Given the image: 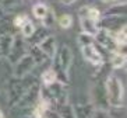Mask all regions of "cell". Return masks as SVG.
Masks as SVG:
<instances>
[{
  "mask_svg": "<svg viewBox=\"0 0 127 118\" xmlns=\"http://www.w3.org/2000/svg\"><path fill=\"white\" fill-rule=\"evenodd\" d=\"M108 62H109V65H110L112 69H122L126 66V55L115 51V52L110 53Z\"/></svg>",
  "mask_w": 127,
  "mask_h": 118,
  "instance_id": "ac0fdd59",
  "label": "cell"
},
{
  "mask_svg": "<svg viewBox=\"0 0 127 118\" xmlns=\"http://www.w3.org/2000/svg\"><path fill=\"white\" fill-rule=\"evenodd\" d=\"M35 66L36 65H35L32 56L27 52L20 61H17L14 63V68H13L11 75L15 76V77H23V76H25V75H28V73H32V70L35 69Z\"/></svg>",
  "mask_w": 127,
  "mask_h": 118,
  "instance_id": "ba28073f",
  "label": "cell"
},
{
  "mask_svg": "<svg viewBox=\"0 0 127 118\" xmlns=\"http://www.w3.org/2000/svg\"><path fill=\"white\" fill-rule=\"evenodd\" d=\"M80 25H81V30L82 32H87V34H91L95 37V34L98 32V23L96 21H94L91 18H87V17H82L80 18Z\"/></svg>",
  "mask_w": 127,
  "mask_h": 118,
  "instance_id": "e0dca14e",
  "label": "cell"
},
{
  "mask_svg": "<svg viewBox=\"0 0 127 118\" xmlns=\"http://www.w3.org/2000/svg\"><path fill=\"white\" fill-rule=\"evenodd\" d=\"M52 66L50 68L56 72L57 80L64 84H68V69L73 63V52L68 45H62L57 48L55 56L50 59Z\"/></svg>",
  "mask_w": 127,
  "mask_h": 118,
  "instance_id": "7a4b0ae2",
  "label": "cell"
},
{
  "mask_svg": "<svg viewBox=\"0 0 127 118\" xmlns=\"http://www.w3.org/2000/svg\"><path fill=\"white\" fill-rule=\"evenodd\" d=\"M101 1H103V3H113L115 0H101Z\"/></svg>",
  "mask_w": 127,
  "mask_h": 118,
  "instance_id": "836d02e7",
  "label": "cell"
},
{
  "mask_svg": "<svg viewBox=\"0 0 127 118\" xmlns=\"http://www.w3.org/2000/svg\"><path fill=\"white\" fill-rule=\"evenodd\" d=\"M48 10H49V6L48 4H45V3H38V4H35L34 7H32V14H34V17L36 20H39L41 21L43 17H45V14L48 13Z\"/></svg>",
  "mask_w": 127,
  "mask_h": 118,
  "instance_id": "cb8c5ba5",
  "label": "cell"
},
{
  "mask_svg": "<svg viewBox=\"0 0 127 118\" xmlns=\"http://www.w3.org/2000/svg\"><path fill=\"white\" fill-rule=\"evenodd\" d=\"M77 42H78L80 46L91 45V44H94V42H95V38H94V35H91V34L81 32V34H78V37H77Z\"/></svg>",
  "mask_w": 127,
  "mask_h": 118,
  "instance_id": "4316f807",
  "label": "cell"
},
{
  "mask_svg": "<svg viewBox=\"0 0 127 118\" xmlns=\"http://www.w3.org/2000/svg\"><path fill=\"white\" fill-rule=\"evenodd\" d=\"M43 118H62L59 115V113L56 111V108H50V110H48L45 113V117Z\"/></svg>",
  "mask_w": 127,
  "mask_h": 118,
  "instance_id": "f546056e",
  "label": "cell"
},
{
  "mask_svg": "<svg viewBox=\"0 0 127 118\" xmlns=\"http://www.w3.org/2000/svg\"><path fill=\"white\" fill-rule=\"evenodd\" d=\"M20 118H35L34 115H31V114H24V115H21Z\"/></svg>",
  "mask_w": 127,
  "mask_h": 118,
  "instance_id": "1f68e13d",
  "label": "cell"
},
{
  "mask_svg": "<svg viewBox=\"0 0 127 118\" xmlns=\"http://www.w3.org/2000/svg\"><path fill=\"white\" fill-rule=\"evenodd\" d=\"M0 1H1V0H0Z\"/></svg>",
  "mask_w": 127,
  "mask_h": 118,
  "instance_id": "d590c367",
  "label": "cell"
},
{
  "mask_svg": "<svg viewBox=\"0 0 127 118\" xmlns=\"http://www.w3.org/2000/svg\"><path fill=\"white\" fill-rule=\"evenodd\" d=\"M78 17L82 18V17H87V18H91L94 21H99L101 18V11H99V8H96L95 6H82L81 8L78 10Z\"/></svg>",
  "mask_w": 127,
  "mask_h": 118,
  "instance_id": "9a60e30c",
  "label": "cell"
},
{
  "mask_svg": "<svg viewBox=\"0 0 127 118\" xmlns=\"http://www.w3.org/2000/svg\"><path fill=\"white\" fill-rule=\"evenodd\" d=\"M127 13V6L122 3H115L110 7H108L103 13H101L102 15H126Z\"/></svg>",
  "mask_w": 127,
  "mask_h": 118,
  "instance_id": "d6986e66",
  "label": "cell"
},
{
  "mask_svg": "<svg viewBox=\"0 0 127 118\" xmlns=\"http://www.w3.org/2000/svg\"><path fill=\"white\" fill-rule=\"evenodd\" d=\"M35 24L32 23V21H31V20H28V21H27L25 24H24L23 27H21V28H20V35H21V37H23V38H30L31 35H32V32H34V30H35Z\"/></svg>",
  "mask_w": 127,
  "mask_h": 118,
  "instance_id": "484cf974",
  "label": "cell"
},
{
  "mask_svg": "<svg viewBox=\"0 0 127 118\" xmlns=\"http://www.w3.org/2000/svg\"><path fill=\"white\" fill-rule=\"evenodd\" d=\"M126 27V15H102L98 21V28H105L108 31H117Z\"/></svg>",
  "mask_w": 127,
  "mask_h": 118,
  "instance_id": "52a82bcc",
  "label": "cell"
},
{
  "mask_svg": "<svg viewBox=\"0 0 127 118\" xmlns=\"http://www.w3.org/2000/svg\"><path fill=\"white\" fill-rule=\"evenodd\" d=\"M67 84L62 83L59 80L53 82V83L48 84H41L39 87V99H43L53 106V108H56V106L68 101V94H67Z\"/></svg>",
  "mask_w": 127,
  "mask_h": 118,
  "instance_id": "3957f363",
  "label": "cell"
},
{
  "mask_svg": "<svg viewBox=\"0 0 127 118\" xmlns=\"http://www.w3.org/2000/svg\"><path fill=\"white\" fill-rule=\"evenodd\" d=\"M91 118H110L108 110H103V108H95L91 115Z\"/></svg>",
  "mask_w": 127,
  "mask_h": 118,
  "instance_id": "f1b7e54d",
  "label": "cell"
},
{
  "mask_svg": "<svg viewBox=\"0 0 127 118\" xmlns=\"http://www.w3.org/2000/svg\"><path fill=\"white\" fill-rule=\"evenodd\" d=\"M35 83H39V82H38V79L32 73H28V75H25L23 77H15L11 75L10 79L7 80V89H8L7 104H8V107L13 108L20 101V99L23 97L24 93Z\"/></svg>",
  "mask_w": 127,
  "mask_h": 118,
  "instance_id": "6da1fadb",
  "label": "cell"
},
{
  "mask_svg": "<svg viewBox=\"0 0 127 118\" xmlns=\"http://www.w3.org/2000/svg\"><path fill=\"white\" fill-rule=\"evenodd\" d=\"M56 111L59 113V115L62 118H75L74 108H73L71 104H68V101L67 103H63V104L56 106Z\"/></svg>",
  "mask_w": 127,
  "mask_h": 118,
  "instance_id": "ffe728a7",
  "label": "cell"
},
{
  "mask_svg": "<svg viewBox=\"0 0 127 118\" xmlns=\"http://www.w3.org/2000/svg\"><path fill=\"white\" fill-rule=\"evenodd\" d=\"M56 80H57L56 72H55L52 68L46 69V70H43V72L41 73V84L48 86V84L53 83V82H56Z\"/></svg>",
  "mask_w": 127,
  "mask_h": 118,
  "instance_id": "44dd1931",
  "label": "cell"
},
{
  "mask_svg": "<svg viewBox=\"0 0 127 118\" xmlns=\"http://www.w3.org/2000/svg\"><path fill=\"white\" fill-rule=\"evenodd\" d=\"M28 53L32 56V59H34V62H35V65H36V66L43 65L45 62L50 61V59L46 56V53L43 52V51H42L38 45H30V46H28Z\"/></svg>",
  "mask_w": 127,
  "mask_h": 118,
  "instance_id": "5bb4252c",
  "label": "cell"
},
{
  "mask_svg": "<svg viewBox=\"0 0 127 118\" xmlns=\"http://www.w3.org/2000/svg\"><path fill=\"white\" fill-rule=\"evenodd\" d=\"M115 3H122V4H127V0H115Z\"/></svg>",
  "mask_w": 127,
  "mask_h": 118,
  "instance_id": "d6a6232c",
  "label": "cell"
},
{
  "mask_svg": "<svg viewBox=\"0 0 127 118\" xmlns=\"http://www.w3.org/2000/svg\"><path fill=\"white\" fill-rule=\"evenodd\" d=\"M77 0H66L64 1V6H70V4H73V3H75Z\"/></svg>",
  "mask_w": 127,
  "mask_h": 118,
  "instance_id": "4dcf8cb0",
  "label": "cell"
},
{
  "mask_svg": "<svg viewBox=\"0 0 127 118\" xmlns=\"http://www.w3.org/2000/svg\"><path fill=\"white\" fill-rule=\"evenodd\" d=\"M73 108H74L75 118H91L94 110H95V106L92 103H85V104L74 106Z\"/></svg>",
  "mask_w": 127,
  "mask_h": 118,
  "instance_id": "2e32d148",
  "label": "cell"
},
{
  "mask_svg": "<svg viewBox=\"0 0 127 118\" xmlns=\"http://www.w3.org/2000/svg\"><path fill=\"white\" fill-rule=\"evenodd\" d=\"M14 35L11 32H4L0 34V58H7L8 52L11 49Z\"/></svg>",
  "mask_w": 127,
  "mask_h": 118,
  "instance_id": "4fadbf2b",
  "label": "cell"
},
{
  "mask_svg": "<svg viewBox=\"0 0 127 118\" xmlns=\"http://www.w3.org/2000/svg\"><path fill=\"white\" fill-rule=\"evenodd\" d=\"M0 118H4V113L1 110H0Z\"/></svg>",
  "mask_w": 127,
  "mask_h": 118,
  "instance_id": "e575fe53",
  "label": "cell"
},
{
  "mask_svg": "<svg viewBox=\"0 0 127 118\" xmlns=\"http://www.w3.org/2000/svg\"><path fill=\"white\" fill-rule=\"evenodd\" d=\"M56 23L62 30H68V28H71L74 20H73V15L71 14H62V15H59V18L56 20Z\"/></svg>",
  "mask_w": 127,
  "mask_h": 118,
  "instance_id": "7402d4cb",
  "label": "cell"
},
{
  "mask_svg": "<svg viewBox=\"0 0 127 118\" xmlns=\"http://www.w3.org/2000/svg\"><path fill=\"white\" fill-rule=\"evenodd\" d=\"M39 48H41L43 52L46 53V56L49 58V59H52L53 56H55V53H56V51H57V42H56V38L53 37L52 34L50 35H48L43 41L39 44Z\"/></svg>",
  "mask_w": 127,
  "mask_h": 118,
  "instance_id": "7c38bea8",
  "label": "cell"
},
{
  "mask_svg": "<svg viewBox=\"0 0 127 118\" xmlns=\"http://www.w3.org/2000/svg\"><path fill=\"white\" fill-rule=\"evenodd\" d=\"M81 53H82V58L85 59V62L91 63L92 66H101L103 63V59H102L101 53L98 52V49L95 48L94 44L91 45H84L81 46Z\"/></svg>",
  "mask_w": 127,
  "mask_h": 118,
  "instance_id": "30bf717a",
  "label": "cell"
},
{
  "mask_svg": "<svg viewBox=\"0 0 127 118\" xmlns=\"http://www.w3.org/2000/svg\"><path fill=\"white\" fill-rule=\"evenodd\" d=\"M41 21H42V25L46 27V28H52V27L56 24V14L53 11V8L49 7L48 13L45 14V17H43Z\"/></svg>",
  "mask_w": 127,
  "mask_h": 118,
  "instance_id": "d4e9b609",
  "label": "cell"
},
{
  "mask_svg": "<svg viewBox=\"0 0 127 118\" xmlns=\"http://www.w3.org/2000/svg\"><path fill=\"white\" fill-rule=\"evenodd\" d=\"M105 93L108 97L109 107H123L124 106V84L115 75H109L105 80Z\"/></svg>",
  "mask_w": 127,
  "mask_h": 118,
  "instance_id": "277c9868",
  "label": "cell"
},
{
  "mask_svg": "<svg viewBox=\"0 0 127 118\" xmlns=\"http://www.w3.org/2000/svg\"><path fill=\"white\" fill-rule=\"evenodd\" d=\"M94 38H95V44L106 48V49L110 51V52L117 51V45H116L115 39H113L112 31H108V30H105V28H99Z\"/></svg>",
  "mask_w": 127,
  "mask_h": 118,
  "instance_id": "9c48e42d",
  "label": "cell"
},
{
  "mask_svg": "<svg viewBox=\"0 0 127 118\" xmlns=\"http://www.w3.org/2000/svg\"><path fill=\"white\" fill-rule=\"evenodd\" d=\"M105 82H95L92 87H91V103L95 106V108H109V101L105 93Z\"/></svg>",
  "mask_w": 127,
  "mask_h": 118,
  "instance_id": "8992f818",
  "label": "cell"
},
{
  "mask_svg": "<svg viewBox=\"0 0 127 118\" xmlns=\"http://www.w3.org/2000/svg\"><path fill=\"white\" fill-rule=\"evenodd\" d=\"M113 39H115L116 45L117 46H122V45H126L127 44V31H126V27L120 28L117 31H113Z\"/></svg>",
  "mask_w": 127,
  "mask_h": 118,
  "instance_id": "603a6c76",
  "label": "cell"
},
{
  "mask_svg": "<svg viewBox=\"0 0 127 118\" xmlns=\"http://www.w3.org/2000/svg\"><path fill=\"white\" fill-rule=\"evenodd\" d=\"M28 44H27L25 38H23L21 35H14V41H13V45H11V49L7 55V59L10 63L14 65L17 61H20L21 58L28 52Z\"/></svg>",
  "mask_w": 127,
  "mask_h": 118,
  "instance_id": "5b68a950",
  "label": "cell"
},
{
  "mask_svg": "<svg viewBox=\"0 0 127 118\" xmlns=\"http://www.w3.org/2000/svg\"><path fill=\"white\" fill-rule=\"evenodd\" d=\"M28 20H30V17H28L27 14H17L14 18H13V23L11 24H13V27H14V28L20 30V28H21V27H23L24 24L28 21Z\"/></svg>",
  "mask_w": 127,
  "mask_h": 118,
  "instance_id": "83f0119b",
  "label": "cell"
},
{
  "mask_svg": "<svg viewBox=\"0 0 127 118\" xmlns=\"http://www.w3.org/2000/svg\"><path fill=\"white\" fill-rule=\"evenodd\" d=\"M48 35H50V28H46V27H43V25L35 27L32 35H31L30 38H27L25 41H27L28 45H39Z\"/></svg>",
  "mask_w": 127,
  "mask_h": 118,
  "instance_id": "8fae6325",
  "label": "cell"
}]
</instances>
